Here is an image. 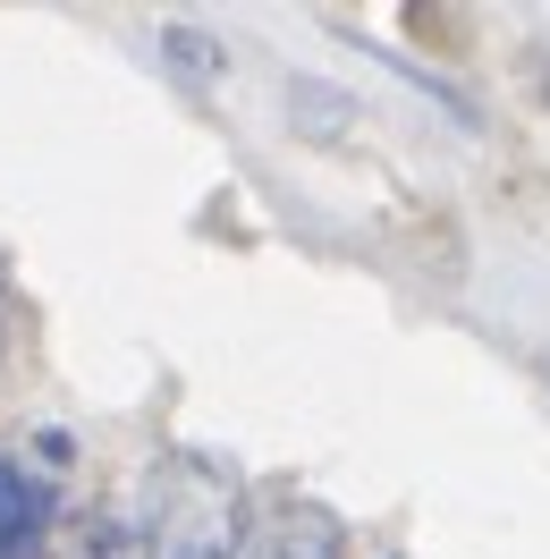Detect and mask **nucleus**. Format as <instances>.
Returning a JSON list of instances; mask_svg holds the SVG:
<instances>
[{
    "instance_id": "f257e3e1",
    "label": "nucleus",
    "mask_w": 550,
    "mask_h": 559,
    "mask_svg": "<svg viewBox=\"0 0 550 559\" xmlns=\"http://www.w3.org/2000/svg\"><path fill=\"white\" fill-rule=\"evenodd\" d=\"M136 543H144V559H246V543H254L246 484L204 450H170L153 466Z\"/></svg>"
},
{
    "instance_id": "f03ea898",
    "label": "nucleus",
    "mask_w": 550,
    "mask_h": 559,
    "mask_svg": "<svg viewBox=\"0 0 550 559\" xmlns=\"http://www.w3.org/2000/svg\"><path fill=\"white\" fill-rule=\"evenodd\" d=\"M51 518H60L51 484H43L35 466L0 457V559H35L51 543Z\"/></svg>"
},
{
    "instance_id": "7ed1b4c3",
    "label": "nucleus",
    "mask_w": 550,
    "mask_h": 559,
    "mask_svg": "<svg viewBox=\"0 0 550 559\" xmlns=\"http://www.w3.org/2000/svg\"><path fill=\"white\" fill-rule=\"evenodd\" d=\"M246 559H339V518H322V509H279Z\"/></svg>"
},
{
    "instance_id": "20e7f679",
    "label": "nucleus",
    "mask_w": 550,
    "mask_h": 559,
    "mask_svg": "<svg viewBox=\"0 0 550 559\" xmlns=\"http://www.w3.org/2000/svg\"><path fill=\"white\" fill-rule=\"evenodd\" d=\"M69 559H144V543H136V525L128 518H85L76 525V543H69Z\"/></svg>"
}]
</instances>
